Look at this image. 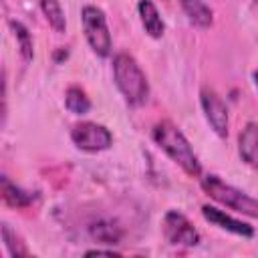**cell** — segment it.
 <instances>
[{
	"instance_id": "5",
	"label": "cell",
	"mask_w": 258,
	"mask_h": 258,
	"mask_svg": "<svg viewBox=\"0 0 258 258\" xmlns=\"http://www.w3.org/2000/svg\"><path fill=\"white\" fill-rule=\"evenodd\" d=\"M71 139L73 143L83 149V151H103L107 147H111L113 143V135L107 127L99 125V123H91V121H85V123H77L73 129H71Z\"/></svg>"
},
{
	"instance_id": "18",
	"label": "cell",
	"mask_w": 258,
	"mask_h": 258,
	"mask_svg": "<svg viewBox=\"0 0 258 258\" xmlns=\"http://www.w3.org/2000/svg\"><path fill=\"white\" fill-rule=\"evenodd\" d=\"M85 254H87V256H93V254H107V256H119V252H113V250H99V248H97V250H87Z\"/></svg>"
},
{
	"instance_id": "10",
	"label": "cell",
	"mask_w": 258,
	"mask_h": 258,
	"mask_svg": "<svg viewBox=\"0 0 258 258\" xmlns=\"http://www.w3.org/2000/svg\"><path fill=\"white\" fill-rule=\"evenodd\" d=\"M139 16H141V22L145 26V32L153 38H159L165 30V24L155 8V4L151 0H139Z\"/></svg>"
},
{
	"instance_id": "16",
	"label": "cell",
	"mask_w": 258,
	"mask_h": 258,
	"mask_svg": "<svg viewBox=\"0 0 258 258\" xmlns=\"http://www.w3.org/2000/svg\"><path fill=\"white\" fill-rule=\"evenodd\" d=\"M8 24H10V28L14 30V36H16V40H18V44H20V54H22V58H24L26 62L32 60V38H30L28 28H26L22 22H18V20H10Z\"/></svg>"
},
{
	"instance_id": "1",
	"label": "cell",
	"mask_w": 258,
	"mask_h": 258,
	"mask_svg": "<svg viewBox=\"0 0 258 258\" xmlns=\"http://www.w3.org/2000/svg\"><path fill=\"white\" fill-rule=\"evenodd\" d=\"M153 139L187 175L198 177L202 173V165H200L189 141L171 121H159L153 127Z\"/></svg>"
},
{
	"instance_id": "6",
	"label": "cell",
	"mask_w": 258,
	"mask_h": 258,
	"mask_svg": "<svg viewBox=\"0 0 258 258\" xmlns=\"http://www.w3.org/2000/svg\"><path fill=\"white\" fill-rule=\"evenodd\" d=\"M163 236L173 246H196L200 242V234L194 224L175 210H169L163 216Z\"/></svg>"
},
{
	"instance_id": "20",
	"label": "cell",
	"mask_w": 258,
	"mask_h": 258,
	"mask_svg": "<svg viewBox=\"0 0 258 258\" xmlns=\"http://www.w3.org/2000/svg\"><path fill=\"white\" fill-rule=\"evenodd\" d=\"M252 77H254V83H256V87H258V71H254Z\"/></svg>"
},
{
	"instance_id": "14",
	"label": "cell",
	"mask_w": 258,
	"mask_h": 258,
	"mask_svg": "<svg viewBox=\"0 0 258 258\" xmlns=\"http://www.w3.org/2000/svg\"><path fill=\"white\" fill-rule=\"evenodd\" d=\"M64 105L71 113L75 115H85L89 113L91 109V101L89 97L85 95V91L81 87H69L67 89V95H64Z\"/></svg>"
},
{
	"instance_id": "4",
	"label": "cell",
	"mask_w": 258,
	"mask_h": 258,
	"mask_svg": "<svg viewBox=\"0 0 258 258\" xmlns=\"http://www.w3.org/2000/svg\"><path fill=\"white\" fill-rule=\"evenodd\" d=\"M83 30L87 36V42L99 56H109L111 52V34L107 28V20L101 8L97 6H83L81 10Z\"/></svg>"
},
{
	"instance_id": "11",
	"label": "cell",
	"mask_w": 258,
	"mask_h": 258,
	"mask_svg": "<svg viewBox=\"0 0 258 258\" xmlns=\"http://www.w3.org/2000/svg\"><path fill=\"white\" fill-rule=\"evenodd\" d=\"M181 8H183V12H185V16L189 18L191 24H196L200 28H210L212 26L214 12L202 0H181Z\"/></svg>"
},
{
	"instance_id": "13",
	"label": "cell",
	"mask_w": 258,
	"mask_h": 258,
	"mask_svg": "<svg viewBox=\"0 0 258 258\" xmlns=\"http://www.w3.org/2000/svg\"><path fill=\"white\" fill-rule=\"evenodd\" d=\"M0 187H2V198H4V202H6L8 206H12V208H26V206H30V202L34 200L30 194H26V191H22L20 187H16L14 183H10L6 175H2Z\"/></svg>"
},
{
	"instance_id": "8",
	"label": "cell",
	"mask_w": 258,
	"mask_h": 258,
	"mask_svg": "<svg viewBox=\"0 0 258 258\" xmlns=\"http://www.w3.org/2000/svg\"><path fill=\"white\" fill-rule=\"evenodd\" d=\"M202 214H204V218L208 222H212L214 226L224 228V230H228L232 234H238V236H244V238H252L254 236V228L250 224H244L240 220H234V218H230L228 214H224L222 210H218L214 206H204L202 208Z\"/></svg>"
},
{
	"instance_id": "19",
	"label": "cell",
	"mask_w": 258,
	"mask_h": 258,
	"mask_svg": "<svg viewBox=\"0 0 258 258\" xmlns=\"http://www.w3.org/2000/svg\"><path fill=\"white\" fill-rule=\"evenodd\" d=\"M67 54H69V52H67L64 48H58V50L54 52V60H56V62H60L62 58H67Z\"/></svg>"
},
{
	"instance_id": "17",
	"label": "cell",
	"mask_w": 258,
	"mask_h": 258,
	"mask_svg": "<svg viewBox=\"0 0 258 258\" xmlns=\"http://www.w3.org/2000/svg\"><path fill=\"white\" fill-rule=\"evenodd\" d=\"M2 240H4V246H6V250H8L10 256H14V258L16 256H28L26 246L20 242V238L16 236V232L10 230L8 224H2Z\"/></svg>"
},
{
	"instance_id": "7",
	"label": "cell",
	"mask_w": 258,
	"mask_h": 258,
	"mask_svg": "<svg viewBox=\"0 0 258 258\" xmlns=\"http://www.w3.org/2000/svg\"><path fill=\"white\" fill-rule=\"evenodd\" d=\"M202 107H204L206 119L212 125V129L220 137H226L228 135V109H226L224 101L214 91L204 89L202 91Z\"/></svg>"
},
{
	"instance_id": "15",
	"label": "cell",
	"mask_w": 258,
	"mask_h": 258,
	"mask_svg": "<svg viewBox=\"0 0 258 258\" xmlns=\"http://www.w3.org/2000/svg\"><path fill=\"white\" fill-rule=\"evenodd\" d=\"M40 8L48 20V24L56 30V32H64L67 28V20H64V12L60 8L58 0H40Z\"/></svg>"
},
{
	"instance_id": "9",
	"label": "cell",
	"mask_w": 258,
	"mask_h": 258,
	"mask_svg": "<svg viewBox=\"0 0 258 258\" xmlns=\"http://www.w3.org/2000/svg\"><path fill=\"white\" fill-rule=\"evenodd\" d=\"M238 149H240V157L248 165L258 169V125L256 123H246V127L238 137Z\"/></svg>"
},
{
	"instance_id": "12",
	"label": "cell",
	"mask_w": 258,
	"mask_h": 258,
	"mask_svg": "<svg viewBox=\"0 0 258 258\" xmlns=\"http://www.w3.org/2000/svg\"><path fill=\"white\" fill-rule=\"evenodd\" d=\"M89 232H91V236H93L97 242H101V244H119V240H121V236H123V230H121L117 224L109 222V220L95 222V224L89 228Z\"/></svg>"
},
{
	"instance_id": "2",
	"label": "cell",
	"mask_w": 258,
	"mask_h": 258,
	"mask_svg": "<svg viewBox=\"0 0 258 258\" xmlns=\"http://www.w3.org/2000/svg\"><path fill=\"white\" fill-rule=\"evenodd\" d=\"M113 77L129 105L137 107L147 101L149 85H147L145 73L141 71V67L137 64V60L131 54L121 52L113 58Z\"/></svg>"
},
{
	"instance_id": "3",
	"label": "cell",
	"mask_w": 258,
	"mask_h": 258,
	"mask_svg": "<svg viewBox=\"0 0 258 258\" xmlns=\"http://www.w3.org/2000/svg\"><path fill=\"white\" fill-rule=\"evenodd\" d=\"M202 187L210 198H214L216 202L224 204L226 208L236 210V212L246 214V216H252V218H258V200H254L248 194H244L242 189L226 183L218 175L202 177Z\"/></svg>"
}]
</instances>
